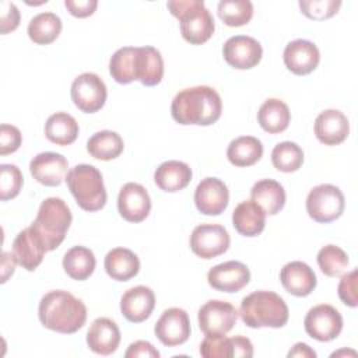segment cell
<instances>
[{
    "label": "cell",
    "instance_id": "1",
    "mask_svg": "<svg viewBox=\"0 0 358 358\" xmlns=\"http://www.w3.org/2000/svg\"><path fill=\"white\" fill-rule=\"evenodd\" d=\"M222 110L220 94L208 85H196L179 91L171 103V115L179 124L210 126Z\"/></svg>",
    "mask_w": 358,
    "mask_h": 358
},
{
    "label": "cell",
    "instance_id": "2",
    "mask_svg": "<svg viewBox=\"0 0 358 358\" xmlns=\"http://www.w3.org/2000/svg\"><path fill=\"white\" fill-rule=\"evenodd\" d=\"M38 315L43 327L63 334H73L85 324L87 308L73 294L55 289L42 296Z\"/></svg>",
    "mask_w": 358,
    "mask_h": 358
},
{
    "label": "cell",
    "instance_id": "3",
    "mask_svg": "<svg viewBox=\"0 0 358 358\" xmlns=\"http://www.w3.org/2000/svg\"><path fill=\"white\" fill-rule=\"evenodd\" d=\"M239 315L248 327L278 329L288 322V306L278 294L262 289L242 299Z\"/></svg>",
    "mask_w": 358,
    "mask_h": 358
},
{
    "label": "cell",
    "instance_id": "4",
    "mask_svg": "<svg viewBox=\"0 0 358 358\" xmlns=\"http://www.w3.org/2000/svg\"><path fill=\"white\" fill-rule=\"evenodd\" d=\"M166 7L179 20L180 34L186 42L201 45L213 36L214 20L203 0H171Z\"/></svg>",
    "mask_w": 358,
    "mask_h": 358
},
{
    "label": "cell",
    "instance_id": "5",
    "mask_svg": "<svg viewBox=\"0 0 358 358\" xmlns=\"http://www.w3.org/2000/svg\"><path fill=\"white\" fill-rule=\"evenodd\" d=\"M71 220L69 206L59 197H49L41 203L36 218L31 227L43 241L46 250L50 252L59 248L64 241Z\"/></svg>",
    "mask_w": 358,
    "mask_h": 358
},
{
    "label": "cell",
    "instance_id": "6",
    "mask_svg": "<svg viewBox=\"0 0 358 358\" xmlns=\"http://www.w3.org/2000/svg\"><path fill=\"white\" fill-rule=\"evenodd\" d=\"M66 183L77 204L85 211H98L106 204V190L101 172L88 164L71 168L66 175Z\"/></svg>",
    "mask_w": 358,
    "mask_h": 358
},
{
    "label": "cell",
    "instance_id": "7",
    "mask_svg": "<svg viewBox=\"0 0 358 358\" xmlns=\"http://www.w3.org/2000/svg\"><path fill=\"white\" fill-rule=\"evenodd\" d=\"M344 207L345 200L343 192L330 183L315 186L306 197V211L316 222L327 224L340 218Z\"/></svg>",
    "mask_w": 358,
    "mask_h": 358
},
{
    "label": "cell",
    "instance_id": "8",
    "mask_svg": "<svg viewBox=\"0 0 358 358\" xmlns=\"http://www.w3.org/2000/svg\"><path fill=\"white\" fill-rule=\"evenodd\" d=\"M71 99L84 113L98 112L106 101V85L95 73H83L71 84Z\"/></svg>",
    "mask_w": 358,
    "mask_h": 358
},
{
    "label": "cell",
    "instance_id": "9",
    "mask_svg": "<svg viewBox=\"0 0 358 358\" xmlns=\"http://www.w3.org/2000/svg\"><path fill=\"white\" fill-rule=\"evenodd\" d=\"M305 331L317 341H331L343 330V316L331 305L320 303L309 309L303 320Z\"/></svg>",
    "mask_w": 358,
    "mask_h": 358
},
{
    "label": "cell",
    "instance_id": "10",
    "mask_svg": "<svg viewBox=\"0 0 358 358\" xmlns=\"http://www.w3.org/2000/svg\"><path fill=\"white\" fill-rule=\"evenodd\" d=\"M231 238L228 231L220 224H200L190 235V249L201 259H214L225 253Z\"/></svg>",
    "mask_w": 358,
    "mask_h": 358
},
{
    "label": "cell",
    "instance_id": "11",
    "mask_svg": "<svg viewBox=\"0 0 358 358\" xmlns=\"http://www.w3.org/2000/svg\"><path fill=\"white\" fill-rule=\"evenodd\" d=\"M238 317L235 306L227 301L211 299L199 309V327L204 334H227Z\"/></svg>",
    "mask_w": 358,
    "mask_h": 358
},
{
    "label": "cell",
    "instance_id": "12",
    "mask_svg": "<svg viewBox=\"0 0 358 358\" xmlns=\"http://www.w3.org/2000/svg\"><path fill=\"white\" fill-rule=\"evenodd\" d=\"M154 333L166 347H176L186 343L190 336V320L186 310L180 308L164 310L154 326Z\"/></svg>",
    "mask_w": 358,
    "mask_h": 358
},
{
    "label": "cell",
    "instance_id": "13",
    "mask_svg": "<svg viewBox=\"0 0 358 358\" xmlns=\"http://www.w3.org/2000/svg\"><path fill=\"white\" fill-rule=\"evenodd\" d=\"M225 62L238 70H248L257 66L263 56L262 45L252 36H231L222 46Z\"/></svg>",
    "mask_w": 358,
    "mask_h": 358
},
{
    "label": "cell",
    "instance_id": "14",
    "mask_svg": "<svg viewBox=\"0 0 358 358\" xmlns=\"http://www.w3.org/2000/svg\"><path fill=\"white\" fill-rule=\"evenodd\" d=\"M117 210L120 217L129 222L144 221L151 210V199L145 187L134 182L123 185L117 196Z\"/></svg>",
    "mask_w": 358,
    "mask_h": 358
},
{
    "label": "cell",
    "instance_id": "15",
    "mask_svg": "<svg viewBox=\"0 0 358 358\" xmlns=\"http://www.w3.org/2000/svg\"><path fill=\"white\" fill-rule=\"evenodd\" d=\"M229 192L218 178H204L194 190L196 208L204 215H220L228 206Z\"/></svg>",
    "mask_w": 358,
    "mask_h": 358
},
{
    "label": "cell",
    "instance_id": "16",
    "mask_svg": "<svg viewBox=\"0 0 358 358\" xmlns=\"http://www.w3.org/2000/svg\"><path fill=\"white\" fill-rule=\"evenodd\" d=\"M250 280V271L246 264L229 260L220 263L210 268L207 281L210 287L222 292H238L248 285Z\"/></svg>",
    "mask_w": 358,
    "mask_h": 358
},
{
    "label": "cell",
    "instance_id": "17",
    "mask_svg": "<svg viewBox=\"0 0 358 358\" xmlns=\"http://www.w3.org/2000/svg\"><path fill=\"white\" fill-rule=\"evenodd\" d=\"M282 59L285 67L291 73L296 76H306L317 67L320 53L313 42L306 39H295L285 46Z\"/></svg>",
    "mask_w": 358,
    "mask_h": 358
},
{
    "label": "cell",
    "instance_id": "18",
    "mask_svg": "<svg viewBox=\"0 0 358 358\" xmlns=\"http://www.w3.org/2000/svg\"><path fill=\"white\" fill-rule=\"evenodd\" d=\"M67 159L59 152H41L29 162V172L43 186H59L67 175Z\"/></svg>",
    "mask_w": 358,
    "mask_h": 358
},
{
    "label": "cell",
    "instance_id": "19",
    "mask_svg": "<svg viewBox=\"0 0 358 358\" xmlns=\"http://www.w3.org/2000/svg\"><path fill=\"white\" fill-rule=\"evenodd\" d=\"M46 252L43 241L31 225L18 232L13 242V255L17 263L28 271H34L42 263Z\"/></svg>",
    "mask_w": 358,
    "mask_h": 358
},
{
    "label": "cell",
    "instance_id": "20",
    "mask_svg": "<svg viewBox=\"0 0 358 358\" xmlns=\"http://www.w3.org/2000/svg\"><path fill=\"white\" fill-rule=\"evenodd\" d=\"M348 119L337 109H326L315 120V136L324 145L341 144L348 137Z\"/></svg>",
    "mask_w": 358,
    "mask_h": 358
},
{
    "label": "cell",
    "instance_id": "21",
    "mask_svg": "<svg viewBox=\"0 0 358 358\" xmlns=\"http://www.w3.org/2000/svg\"><path fill=\"white\" fill-rule=\"evenodd\" d=\"M155 306V295L150 287L137 285L127 289L120 299V312L131 323L148 319Z\"/></svg>",
    "mask_w": 358,
    "mask_h": 358
},
{
    "label": "cell",
    "instance_id": "22",
    "mask_svg": "<svg viewBox=\"0 0 358 358\" xmlns=\"http://www.w3.org/2000/svg\"><path fill=\"white\" fill-rule=\"evenodd\" d=\"M120 343V330L117 324L108 317L95 319L87 331V344L90 350L99 355H110Z\"/></svg>",
    "mask_w": 358,
    "mask_h": 358
},
{
    "label": "cell",
    "instance_id": "23",
    "mask_svg": "<svg viewBox=\"0 0 358 358\" xmlns=\"http://www.w3.org/2000/svg\"><path fill=\"white\" fill-rule=\"evenodd\" d=\"M280 281L287 292L295 296H306L316 288V274L303 262L287 263L280 271Z\"/></svg>",
    "mask_w": 358,
    "mask_h": 358
},
{
    "label": "cell",
    "instance_id": "24",
    "mask_svg": "<svg viewBox=\"0 0 358 358\" xmlns=\"http://www.w3.org/2000/svg\"><path fill=\"white\" fill-rule=\"evenodd\" d=\"M164 77V60L152 46H140L136 49V80L145 87H154Z\"/></svg>",
    "mask_w": 358,
    "mask_h": 358
},
{
    "label": "cell",
    "instance_id": "25",
    "mask_svg": "<svg viewBox=\"0 0 358 358\" xmlns=\"http://www.w3.org/2000/svg\"><path fill=\"white\" fill-rule=\"evenodd\" d=\"M192 168L182 161H165L154 172L155 185L164 192L183 190L192 180Z\"/></svg>",
    "mask_w": 358,
    "mask_h": 358
},
{
    "label": "cell",
    "instance_id": "26",
    "mask_svg": "<svg viewBox=\"0 0 358 358\" xmlns=\"http://www.w3.org/2000/svg\"><path fill=\"white\" fill-rule=\"evenodd\" d=\"M232 225L243 236H257L266 225V213L253 200L241 201L232 213Z\"/></svg>",
    "mask_w": 358,
    "mask_h": 358
},
{
    "label": "cell",
    "instance_id": "27",
    "mask_svg": "<svg viewBox=\"0 0 358 358\" xmlns=\"http://www.w3.org/2000/svg\"><path fill=\"white\" fill-rule=\"evenodd\" d=\"M105 271L116 281H127L137 275L140 260L134 252L127 248H115L105 256Z\"/></svg>",
    "mask_w": 358,
    "mask_h": 358
},
{
    "label": "cell",
    "instance_id": "28",
    "mask_svg": "<svg viewBox=\"0 0 358 358\" xmlns=\"http://www.w3.org/2000/svg\"><path fill=\"white\" fill-rule=\"evenodd\" d=\"M250 200L260 206L266 214L274 215L280 213L285 204V190L277 180L262 179L253 185Z\"/></svg>",
    "mask_w": 358,
    "mask_h": 358
},
{
    "label": "cell",
    "instance_id": "29",
    "mask_svg": "<svg viewBox=\"0 0 358 358\" xmlns=\"http://www.w3.org/2000/svg\"><path fill=\"white\" fill-rule=\"evenodd\" d=\"M291 120V112L285 102L277 98H270L263 102L257 112V122L260 127L270 133L277 134L284 131Z\"/></svg>",
    "mask_w": 358,
    "mask_h": 358
},
{
    "label": "cell",
    "instance_id": "30",
    "mask_svg": "<svg viewBox=\"0 0 358 358\" xmlns=\"http://www.w3.org/2000/svg\"><path fill=\"white\" fill-rule=\"evenodd\" d=\"M45 136L53 144L69 145L74 143L78 136V123L71 115L56 112L50 115L45 123Z\"/></svg>",
    "mask_w": 358,
    "mask_h": 358
},
{
    "label": "cell",
    "instance_id": "31",
    "mask_svg": "<svg viewBox=\"0 0 358 358\" xmlns=\"http://www.w3.org/2000/svg\"><path fill=\"white\" fill-rule=\"evenodd\" d=\"M263 155V144L253 136H241L234 138L228 148V161L235 166H250Z\"/></svg>",
    "mask_w": 358,
    "mask_h": 358
},
{
    "label": "cell",
    "instance_id": "32",
    "mask_svg": "<svg viewBox=\"0 0 358 358\" xmlns=\"http://www.w3.org/2000/svg\"><path fill=\"white\" fill-rule=\"evenodd\" d=\"M94 252L85 246H73L63 257V268L66 274L77 281L87 280L95 270Z\"/></svg>",
    "mask_w": 358,
    "mask_h": 358
},
{
    "label": "cell",
    "instance_id": "33",
    "mask_svg": "<svg viewBox=\"0 0 358 358\" xmlns=\"http://www.w3.org/2000/svg\"><path fill=\"white\" fill-rule=\"evenodd\" d=\"M124 148L123 138L112 130H101L92 134L87 141V151L91 157L101 161L117 158Z\"/></svg>",
    "mask_w": 358,
    "mask_h": 358
},
{
    "label": "cell",
    "instance_id": "34",
    "mask_svg": "<svg viewBox=\"0 0 358 358\" xmlns=\"http://www.w3.org/2000/svg\"><path fill=\"white\" fill-rule=\"evenodd\" d=\"M62 32V20L55 13H39L28 24V36L36 45H49Z\"/></svg>",
    "mask_w": 358,
    "mask_h": 358
},
{
    "label": "cell",
    "instance_id": "35",
    "mask_svg": "<svg viewBox=\"0 0 358 358\" xmlns=\"http://www.w3.org/2000/svg\"><path fill=\"white\" fill-rule=\"evenodd\" d=\"M136 49L124 46L117 49L109 60V73L119 84H130L136 80Z\"/></svg>",
    "mask_w": 358,
    "mask_h": 358
},
{
    "label": "cell",
    "instance_id": "36",
    "mask_svg": "<svg viewBox=\"0 0 358 358\" xmlns=\"http://www.w3.org/2000/svg\"><path fill=\"white\" fill-rule=\"evenodd\" d=\"M273 166L280 172H295L303 162V151L294 141L278 143L271 152Z\"/></svg>",
    "mask_w": 358,
    "mask_h": 358
},
{
    "label": "cell",
    "instance_id": "37",
    "mask_svg": "<svg viewBox=\"0 0 358 358\" xmlns=\"http://www.w3.org/2000/svg\"><path fill=\"white\" fill-rule=\"evenodd\" d=\"M253 15V4L249 0H221L218 17L228 27L246 25Z\"/></svg>",
    "mask_w": 358,
    "mask_h": 358
},
{
    "label": "cell",
    "instance_id": "38",
    "mask_svg": "<svg viewBox=\"0 0 358 358\" xmlns=\"http://www.w3.org/2000/svg\"><path fill=\"white\" fill-rule=\"evenodd\" d=\"M316 260L319 268L327 277H340L348 266L347 253L336 245L323 246L319 250Z\"/></svg>",
    "mask_w": 358,
    "mask_h": 358
},
{
    "label": "cell",
    "instance_id": "39",
    "mask_svg": "<svg viewBox=\"0 0 358 358\" xmlns=\"http://www.w3.org/2000/svg\"><path fill=\"white\" fill-rule=\"evenodd\" d=\"M24 183L22 173L18 166L3 164L0 166V200L7 201L18 196Z\"/></svg>",
    "mask_w": 358,
    "mask_h": 358
},
{
    "label": "cell",
    "instance_id": "40",
    "mask_svg": "<svg viewBox=\"0 0 358 358\" xmlns=\"http://www.w3.org/2000/svg\"><path fill=\"white\" fill-rule=\"evenodd\" d=\"M341 6L340 0H299L301 11L310 20H326L333 17Z\"/></svg>",
    "mask_w": 358,
    "mask_h": 358
},
{
    "label": "cell",
    "instance_id": "41",
    "mask_svg": "<svg viewBox=\"0 0 358 358\" xmlns=\"http://www.w3.org/2000/svg\"><path fill=\"white\" fill-rule=\"evenodd\" d=\"M200 355L204 358H232L229 338L225 334H206L200 344Z\"/></svg>",
    "mask_w": 358,
    "mask_h": 358
},
{
    "label": "cell",
    "instance_id": "42",
    "mask_svg": "<svg viewBox=\"0 0 358 358\" xmlns=\"http://www.w3.org/2000/svg\"><path fill=\"white\" fill-rule=\"evenodd\" d=\"M357 270H351L347 274H343L338 282V298L343 303L350 308H355L358 305V295H357Z\"/></svg>",
    "mask_w": 358,
    "mask_h": 358
},
{
    "label": "cell",
    "instance_id": "43",
    "mask_svg": "<svg viewBox=\"0 0 358 358\" xmlns=\"http://www.w3.org/2000/svg\"><path fill=\"white\" fill-rule=\"evenodd\" d=\"M22 141V136L20 129L13 124L3 123L0 126V154L8 155L15 152Z\"/></svg>",
    "mask_w": 358,
    "mask_h": 358
},
{
    "label": "cell",
    "instance_id": "44",
    "mask_svg": "<svg viewBox=\"0 0 358 358\" xmlns=\"http://www.w3.org/2000/svg\"><path fill=\"white\" fill-rule=\"evenodd\" d=\"M20 25V11L14 3H0V32L3 35L13 32Z\"/></svg>",
    "mask_w": 358,
    "mask_h": 358
},
{
    "label": "cell",
    "instance_id": "45",
    "mask_svg": "<svg viewBox=\"0 0 358 358\" xmlns=\"http://www.w3.org/2000/svg\"><path fill=\"white\" fill-rule=\"evenodd\" d=\"M159 351L148 341L138 340L129 345L124 352L126 358H159Z\"/></svg>",
    "mask_w": 358,
    "mask_h": 358
},
{
    "label": "cell",
    "instance_id": "46",
    "mask_svg": "<svg viewBox=\"0 0 358 358\" xmlns=\"http://www.w3.org/2000/svg\"><path fill=\"white\" fill-rule=\"evenodd\" d=\"M64 6L71 15L77 18H85L94 14V11L98 7V1L96 0H66Z\"/></svg>",
    "mask_w": 358,
    "mask_h": 358
},
{
    "label": "cell",
    "instance_id": "47",
    "mask_svg": "<svg viewBox=\"0 0 358 358\" xmlns=\"http://www.w3.org/2000/svg\"><path fill=\"white\" fill-rule=\"evenodd\" d=\"M231 341V351L232 357H242V358H250L253 357V344L248 337L243 336H235L229 338Z\"/></svg>",
    "mask_w": 358,
    "mask_h": 358
},
{
    "label": "cell",
    "instance_id": "48",
    "mask_svg": "<svg viewBox=\"0 0 358 358\" xmlns=\"http://www.w3.org/2000/svg\"><path fill=\"white\" fill-rule=\"evenodd\" d=\"M15 257L14 255L8 253V252H3L1 253V282L4 284L10 275H13L14 268H15Z\"/></svg>",
    "mask_w": 358,
    "mask_h": 358
},
{
    "label": "cell",
    "instance_id": "49",
    "mask_svg": "<svg viewBox=\"0 0 358 358\" xmlns=\"http://www.w3.org/2000/svg\"><path fill=\"white\" fill-rule=\"evenodd\" d=\"M298 357V358H316V352L305 343H296L292 350L288 352V358Z\"/></svg>",
    "mask_w": 358,
    "mask_h": 358
},
{
    "label": "cell",
    "instance_id": "50",
    "mask_svg": "<svg viewBox=\"0 0 358 358\" xmlns=\"http://www.w3.org/2000/svg\"><path fill=\"white\" fill-rule=\"evenodd\" d=\"M345 354H347V355H348V354H350V355H352V357H355V351H352V350H348V351H347V350H341V351H336V352H333V354H331V357H340V355H345Z\"/></svg>",
    "mask_w": 358,
    "mask_h": 358
}]
</instances>
